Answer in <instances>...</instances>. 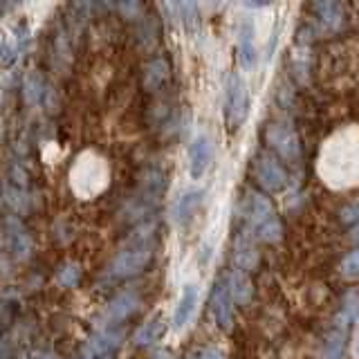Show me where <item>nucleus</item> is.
Instances as JSON below:
<instances>
[{
  "instance_id": "nucleus-3",
  "label": "nucleus",
  "mask_w": 359,
  "mask_h": 359,
  "mask_svg": "<svg viewBox=\"0 0 359 359\" xmlns=\"http://www.w3.org/2000/svg\"><path fill=\"white\" fill-rule=\"evenodd\" d=\"M247 110H250L247 86L238 74H231L227 83V95H224V117H227L229 128H241V123L247 117Z\"/></svg>"
},
{
  "instance_id": "nucleus-11",
  "label": "nucleus",
  "mask_w": 359,
  "mask_h": 359,
  "mask_svg": "<svg viewBox=\"0 0 359 359\" xmlns=\"http://www.w3.org/2000/svg\"><path fill=\"white\" fill-rule=\"evenodd\" d=\"M236 263H238V269H243V272L258 265V252L252 241V231H241V236L236 238Z\"/></svg>"
},
{
  "instance_id": "nucleus-12",
  "label": "nucleus",
  "mask_w": 359,
  "mask_h": 359,
  "mask_svg": "<svg viewBox=\"0 0 359 359\" xmlns=\"http://www.w3.org/2000/svg\"><path fill=\"white\" fill-rule=\"evenodd\" d=\"M196 306H198V287L196 285H184L182 297H180L177 308L173 312V325H175L177 330L184 328V325L189 323V319H191V314H194Z\"/></svg>"
},
{
  "instance_id": "nucleus-26",
  "label": "nucleus",
  "mask_w": 359,
  "mask_h": 359,
  "mask_svg": "<svg viewBox=\"0 0 359 359\" xmlns=\"http://www.w3.org/2000/svg\"><path fill=\"white\" fill-rule=\"evenodd\" d=\"M151 359H162V355H155V357H151Z\"/></svg>"
},
{
  "instance_id": "nucleus-1",
  "label": "nucleus",
  "mask_w": 359,
  "mask_h": 359,
  "mask_svg": "<svg viewBox=\"0 0 359 359\" xmlns=\"http://www.w3.org/2000/svg\"><path fill=\"white\" fill-rule=\"evenodd\" d=\"M321 173L337 187L359 182V140L355 133H339L328 142L321 157Z\"/></svg>"
},
{
  "instance_id": "nucleus-8",
  "label": "nucleus",
  "mask_w": 359,
  "mask_h": 359,
  "mask_svg": "<svg viewBox=\"0 0 359 359\" xmlns=\"http://www.w3.org/2000/svg\"><path fill=\"white\" fill-rule=\"evenodd\" d=\"M238 61L247 72L254 70L258 63V48H256V27L252 18H243L238 27Z\"/></svg>"
},
{
  "instance_id": "nucleus-23",
  "label": "nucleus",
  "mask_w": 359,
  "mask_h": 359,
  "mask_svg": "<svg viewBox=\"0 0 359 359\" xmlns=\"http://www.w3.org/2000/svg\"><path fill=\"white\" fill-rule=\"evenodd\" d=\"M341 220L346 224H353V227H359V200L351 202L341 209Z\"/></svg>"
},
{
  "instance_id": "nucleus-14",
  "label": "nucleus",
  "mask_w": 359,
  "mask_h": 359,
  "mask_svg": "<svg viewBox=\"0 0 359 359\" xmlns=\"http://www.w3.org/2000/svg\"><path fill=\"white\" fill-rule=\"evenodd\" d=\"M314 14H317L319 22L325 29H337L344 22V9L339 3H332V0H323V3L312 5Z\"/></svg>"
},
{
  "instance_id": "nucleus-17",
  "label": "nucleus",
  "mask_w": 359,
  "mask_h": 359,
  "mask_svg": "<svg viewBox=\"0 0 359 359\" xmlns=\"http://www.w3.org/2000/svg\"><path fill=\"white\" fill-rule=\"evenodd\" d=\"M357 314H359V292L353 290V292H348L344 303H341V310L339 314H337V319H334V328H348L355 319H357Z\"/></svg>"
},
{
  "instance_id": "nucleus-27",
  "label": "nucleus",
  "mask_w": 359,
  "mask_h": 359,
  "mask_svg": "<svg viewBox=\"0 0 359 359\" xmlns=\"http://www.w3.org/2000/svg\"><path fill=\"white\" fill-rule=\"evenodd\" d=\"M357 351H359V344H357Z\"/></svg>"
},
{
  "instance_id": "nucleus-16",
  "label": "nucleus",
  "mask_w": 359,
  "mask_h": 359,
  "mask_svg": "<svg viewBox=\"0 0 359 359\" xmlns=\"http://www.w3.org/2000/svg\"><path fill=\"white\" fill-rule=\"evenodd\" d=\"M166 79H168V63L164 59H153L144 67V88L149 90V93L160 90Z\"/></svg>"
},
{
  "instance_id": "nucleus-10",
  "label": "nucleus",
  "mask_w": 359,
  "mask_h": 359,
  "mask_svg": "<svg viewBox=\"0 0 359 359\" xmlns=\"http://www.w3.org/2000/svg\"><path fill=\"white\" fill-rule=\"evenodd\" d=\"M119 346H121V332L108 328L90 341L88 359H115Z\"/></svg>"
},
{
  "instance_id": "nucleus-25",
  "label": "nucleus",
  "mask_w": 359,
  "mask_h": 359,
  "mask_svg": "<svg viewBox=\"0 0 359 359\" xmlns=\"http://www.w3.org/2000/svg\"><path fill=\"white\" fill-rule=\"evenodd\" d=\"M198 359H224V355L218 351V348H205V351L198 355Z\"/></svg>"
},
{
  "instance_id": "nucleus-20",
  "label": "nucleus",
  "mask_w": 359,
  "mask_h": 359,
  "mask_svg": "<svg viewBox=\"0 0 359 359\" xmlns=\"http://www.w3.org/2000/svg\"><path fill=\"white\" fill-rule=\"evenodd\" d=\"M164 332V323H162V317H153L149 323H144L142 328L135 334V344L137 346H151L155 344L157 339L162 337Z\"/></svg>"
},
{
  "instance_id": "nucleus-6",
  "label": "nucleus",
  "mask_w": 359,
  "mask_h": 359,
  "mask_svg": "<svg viewBox=\"0 0 359 359\" xmlns=\"http://www.w3.org/2000/svg\"><path fill=\"white\" fill-rule=\"evenodd\" d=\"M211 312L213 319L220 325L222 330L231 328L233 321V297H231V287H229V278H220L216 287H213L211 294Z\"/></svg>"
},
{
  "instance_id": "nucleus-7",
  "label": "nucleus",
  "mask_w": 359,
  "mask_h": 359,
  "mask_svg": "<svg viewBox=\"0 0 359 359\" xmlns=\"http://www.w3.org/2000/svg\"><path fill=\"white\" fill-rule=\"evenodd\" d=\"M256 180L265 191H280L287 184V173L272 155H261L256 160Z\"/></svg>"
},
{
  "instance_id": "nucleus-22",
  "label": "nucleus",
  "mask_w": 359,
  "mask_h": 359,
  "mask_svg": "<svg viewBox=\"0 0 359 359\" xmlns=\"http://www.w3.org/2000/svg\"><path fill=\"white\" fill-rule=\"evenodd\" d=\"M341 274L346 278H357L359 276V250L351 252L341 261Z\"/></svg>"
},
{
  "instance_id": "nucleus-9",
  "label": "nucleus",
  "mask_w": 359,
  "mask_h": 359,
  "mask_svg": "<svg viewBox=\"0 0 359 359\" xmlns=\"http://www.w3.org/2000/svg\"><path fill=\"white\" fill-rule=\"evenodd\" d=\"M211 157H213L211 140L207 137V135H198V137L191 142V149H189V173H191V177L200 180L202 175H205L209 164H211Z\"/></svg>"
},
{
  "instance_id": "nucleus-21",
  "label": "nucleus",
  "mask_w": 359,
  "mask_h": 359,
  "mask_svg": "<svg viewBox=\"0 0 359 359\" xmlns=\"http://www.w3.org/2000/svg\"><path fill=\"white\" fill-rule=\"evenodd\" d=\"M56 278H59V283L63 287H74L79 283V278H81V269H79L76 265H65Z\"/></svg>"
},
{
  "instance_id": "nucleus-5",
  "label": "nucleus",
  "mask_w": 359,
  "mask_h": 359,
  "mask_svg": "<svg viewBox=\"0 0 359 359\" xmlns=\"http://www.w3.org/2000/svg\"><path fill=\"white\" fill-rule=\"evenodd\" d=\"M151 245L149 243H137L133 245L130 250L121 252L115 261L110 265V276L115 278H128V276H135L140 274L142 269L149 265L151 261Z\"/></svg>"
},
{
  "instance_id": "nucleus-19",
  "label": "nucleus",
  "mask_w": 359,
  "mask_h": 359,
  "mask_svg": "<svg viewBox=\"0 0 359 359\" xmlns=\"http://www.w3.org/2000/svg\"><path fill=\"white\" fill-rule=\"evenodd\" d=\"M346 348V330L344 328H332V332L325 337L321 359H341Z\"/></svg>"
},
{
  "instance_id": "nucleus-18",
  "label": "nucleus",
  "mask_w": 359,
  "mask_h": 359,
  "mask_svg": "<svg viewBox=\"0 0 359 359\" xmlns=\"http://www.w3.org/2000/svg\"><path fill=\"white\" fill-rule=\"evenodd\" d=\"M229 287H231L233 303H247L252 299V280L243 269H236L229 276Z\"/></svg>"
},
{
  "instance_id": "nucleus-13",
  "label": "nucleus",
  "mask_w": 359,
  "mask_h": 359,
  "mask_svg": "<svg viewBox=\"0 0 359 359\" xmlns=\"http://www.w3.org/2000/svg\"><path fill=\"white\" fill-rule=\"evenodd\" d=\"M202 205V191H187V194L175 202L173 207V218L177 224H187L196 216L198 207Z\"/></svg>"
},
{
  "instance_id": "nucleus-24",
  "label": "nucleus",
  "mask_w": 359,
  "mask_h": 359,
  "mask_svg": "<svg viewBox=\"0 0 359 359\" xmlns=\"http://www.w3.org/2000/svg\"><path fill=\"white\" fill-rule=\"evenodd\" d=\"M177 9L182 11V20L187 22V25H194L196 22V18H198V14H196V5L194 3H184V5H177Z\"/></svg>"
},
{
  "instance_id": "nucleus-4",
  "label": "nucleus",
  "mask_w": 359,
  "mask_h": 359,
  "mask_svg": "<svg viewBox=\"0 0 359 359\" xmlns=\"http://www.w3.org/2000/svg\"><path fill=\"white\" fill-rule=\"evenodd\" d=\"M265 140L278 157H283L285 162L294 164L301 157V144H299V135L292 130L287 123H269Z\"/></svg>"
},
{
  "instance_id": "nucleus-15",
  "label": "nucleus",
  "mask_w": 359,
  "mask_h": 359,
  "mask_svg": "<svg viewBox=\"0 0 359 359\" xmlns=\"http://www.w3.org/2000/svg\"><path fill=\"white\" fill-rule=\"evenodd\" d=\"M140 306V299L135 292H123V294H119L115 301L110 303V308H108V319L110 321H123V319H128L130 314L137 310Z\"/></svg>"
},
{
  "instance_id": "nucleus-2",
  "label": "nucleus",
  "mask_w": 359,
  "mask_h": 359,
  "mask_svg": "<svg viewBox=\"0 0 359 359\" xmlns=\"http://www.w3.org/2000/svg\"><path fill=\"white\" fill-rule=\"evenodd\" d=\"M247 218H250V227L256 233V238L263 243H276L283 233L272 202L258 191H250V196H247Z\"/></svg>"
}]
</instances>
